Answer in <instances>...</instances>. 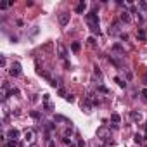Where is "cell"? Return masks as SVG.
Returning <instances> with one entry per match:
<instances>
[{
    "mask_svg": "<svg viewBox=\"0 0 147 147\" xmlns=\"http://www.w3.org/2000/svg\"><path fill=\"white\" fill-rule=\"evenodd\" d=\"M85 19H87V24H88L90 31H92L94 35H99L100 30H99V16H97V12H94V11H92V12H87Z\"/></svg>",
    "mask_w": 147,
    "mask_h": 147,
    "instance_id": "6da1fadb",
    "label": "cell"
},
{
    "mask_svg": "<svg viewBox=\"0 0 147 147\" xmlns=\"http://www.w3.org/2000/svg\"><path fill=\"white\" fill-rule=\"evenodd\" d=\"M97 138H99V140H107V138H111V130H109L107 127L97 128Z\"/></svg>",
    "mask_w": 147,
    "mask_h": 147,
    "instance_id": "7a4b0ae2",
    "label": "cell"
},
{
    "mask_svg": "<svg viewBox=\"0 0 147 147\" xmlns=\"http://www.w3.org/2000/svg\"><path fill=\"white\" fill-rule=\"evenodd\" d=\"M42 100H44V107H45V111H49V113H52L55 107H54V104L50 102V95L49 94H44V97H42Z\"/></svg>",
    "mask_w": 147,
    "mask_h": 147,
    "instance_id": "3957f363",
    "label": "cell"
},
{
    "mask_svg": "<svg viewBox=\"0 0 147 147\" xmlns=\"http://www.w3.org/2000/svg\"><path fill=\"white\" fill-rule=\"evenodd\" d=\"M69 19H71V14H69V12H66V11L61 12V14H59V24H61V26H68V24H69Z\"/></svg>",
    "mask_w": 147,
    "mask_h": 147,
    "instance_id": "277c9868",
    "label": "cell"
},
{
    "mask_svg": "<svg viewBox=\"0 0 147 147\" xmlns=\"http://www.w3.org/2000/svg\"><path fill=\"white\" fill-rule=\"evenodd\" d=\"M57 55H59L61 59H64V61H66V57H68V49L64 47V44H61V42L57 44Z\"/></svg>",
    "mask_w": 147,
    "mask_h": 147,
    "instance_id": "5b68a950",
    "label": "cell"
},
{
    "mask_svg": "<svg viewBox=\"0 0 147 147\" xmlns=\"http://www.w3.org/2000/svg\"><path fill=\"white\" fill-rule=\"evenodd\" d=\"M9 73H11V76H14V78H17V76L21 74V64H19V62H12Z\"/></svg>",
    "mask_w": 147,
    "mask_h": 147,
    "instance_id": "8992f818",
    "label": "cell"
},
{
    "mask_svg": "<svg viewBox=\"0 0 147 147\" xmlns=\"http://www.w3.org/2000/svg\"><path fill=\"white\" fill-rule=\"evenodd\" d=\"M121 57H123V55H119V57H116V55H109V61L113 62L116 68H119V69H121V68H125V62H123V59H121Z\"/></svg>",
    "mask_w": 147,
    "mask_h": 147,
    "instance_id": "52a82bcc",
    "label": "cell"
},
{
    "mask_svg": "<svg viewBox=\"0 0 147 147\" xmlns=\"http://www.w3.org/2000/svg\"><path fill=\"white\" fill-rule=\"evenodd\" d=\"M19 130H16V128H11L7 133H5V137H7V140H17L19 138Z\"/></svg>",
    "mask_w": 147,
    "mask_h": 147,
    "instance_id": "ba28073f",
    "label": "cell"
},
{
    "mask_svg": "<svg viewBox=\"0 0 147 147\" xmlns=\"http://www.w3.org/2000/svg\"><path fill=\"white\" fill-rule=\"evenodd\" d=\"M24 140H26L28 144H33V142H35V130H33V128H28V130L24 132Z\"/></svg>",
    "mask_w": 147,
    "mask_h": 147,
    "instance_id": "9c48e42d",
    "label": "cell"
},
{
    "mask_svg": "<svg viewBox=\"0 0 147 147\" xmlns=\"http://www.w3.org/2000/svg\"><path fill=\"white\" fill-rule=\"evenodd\" d=\"M119 26H121L119 21H114L113 26H109V35H118V33H119V30H121Z\"/></svg>",
    "mask_w": 147,
    "mask_h": 147,
    "instance_id": "30bf717a",
    "label": "cell"
},
{
    "mask_svg": "<svg viewBox=\"0 0 147 147\" xmlns=\"http://www.w3.org/2000/svg\"><path fill=\"white\" fill-rule=\"evenodd\" d=\"M119 21H121V23H130V21H132L130 12H128V11H123V12H121V16H119Z\"/></svg>",
    "mask_w": 147,
    "mask_h": 147,
    "instance_id": "8fae6325",
    "label": "cell"
},
{
    "mask_svg": "<svg viewBox=\"0 0 147 147\" xmlns=\"http://www.w3.org/2000/svg\"><path fill=\"white\" fill-rule=\"evenodd\" d=\"M111 121H113V128H119V121H121V118H119V114H111Z\"/></svg>",
    "mask_w": 147,
    "mask_h": 147,
    "instance_id": "7c38bea8",
    "label": "cell"
},
{
    "mask_svg": "<svg viewBox=\"0 0 147 147\" xmlns=\"http://www.w3.org/2000/svg\"><path fill=\"white\" fill-rule=\"evenodd\" d=\"M74 11H76L78 14H83V12L87 11V2H83V0H81V2L76 5V9H74Z\"/></svg>",
    "mask_w": 147,
    "mask_h": 147,
    "instance_id": "4fadbf2b",
    "label": "cell"
},
{
    "mask_svg": "<svg viewBox=\"0 0 147 147\" xmlns=\"http://www.w3.org/2000/svg\"><path fill=\"white\" fill-rule=\"evenodd\" d=\"M130 118H132L135 123H140V121H142V114H140L138 111H132V113H130Z\"/></svg>",
    "mask_w": 147,
    "mask_h": 147,
    "instance_id": "5bb4252c",
    "label": "cell"
},
{
    "mask_svg": "<svg viewBox=\"0 0 147 147\" xmlns=\"http://www.w3.org/2000/svg\"><path fill=\"white\" fill-rule=\"evenodd\" d=\"M113 52H119V55H125V47L121 44H114L113 45Z\"/></svg>",
    "mask_w": 147,
    "mask_h": 147,
    "instance_id": "9a60e30c",
    "label": "cell"
},
{
    "mask_svg": "<svg viewBox=\"0 0 147 147\" xmlns=\"http://www.w3.org/2000/svg\"><path fill=\"white\" fill-rule=\"evenodd\" d=\"M137 38H138V40H142V42H145V40H147V33H145V30H142V28H140V30L137 31Z\"/></svg>",
    "mask_w": 147,
    "mask_h": 147,
    "instance_id": "2e32d148",
    "label": "cell"
},
{
    "mask_svg": "<svg viewBox=\"0 0 147 147\" xmlns=\"http://www.w3.org/2000/svg\"><path fill=\"white\" fill-rule=\"evenodd\" d=\"M81 49V45H80V42H73V44H71V50L73 52H78Z\"/></svg>",
    "mask_w": 147,
    "mask_h": 147,
    "instance_id": "e0dca14e",
    "label": "cell"
},
{
    "mask_svg": "<svg viewBox=\"0 0 147 147\" xmlns=\"http://www.w3.org/2000/svg\"><path fill=\"white\" fill-rule=\"evenodd\" d=\"M114 81H116V83H118V85H119V87H121V88H125V87H127V83H125V81H123V80H121V78H119V76H116V78H114Z\"/></svg>",
    "mask_w": 147,
    "mask_h": 147,
    "instance_id": "ac0fdd59",
    "label": "cell"
},
{
    "mask_svg": "<svg viewBox=\"0 0 147 147\" xmlns=\"http://www.w3.org/2000/svg\"><path fill=\"white\" fill-rule=\"evenodd\" d=\"M133 140H135V144H138V145H140V144H142V140H144V137H142L140 133H135V137H133Z\"/></svg>",
    "mask_w": 147,
    "mask_h": 147,
    "instance_id": "d6986e66",
    "label": "cell"
},
{
    "mask_svg": "<svg viewBox=\"0 0 147 147\" xmlns=\"http://www.w3.org/2000/svg\"><path fill=\"white\" fill-rule=\"evenodd\" d=\"M97 90H99V92H102V94H109V90L104 87V85H99V87H97Z\"/></svg>",
    "mask_w": 147,
    "mask_h": 147,
    "instance_id": "ffe728a7",
    "label": "cell"
},
{
    "mask_svg": "<svg viewBox=\"0 0 147 147\" xmlns=\"http://www.w3.org/2000/svg\"><path fill=\"white\" fill-rule=\"evenodd\" d=\"M19 144H17V140H9L7 142V147H17Z\"/></svg>",
    "mask_w": 147,
    "mask_h": 147,
    "instance_id": "44dd1931",
    "label": "cell"
},
{
    "mask_svg": "<svg viewBox=\"0 0 147 147\" xmlns=\"http://www.w3.org/2000/svg\"><path fill=\"white\" fill-rule=\"evenodd\" d=\"M9 7H12V4H11V2H7V4H0V9H2V11L9 9Z\"/></svg>",
    "mask_w": 147,
    "mask_h": 147,
    "instance_id": "7402d4cb",
    "label": "cell"
},
{
    "mask_svg": "<svg viewBox=\"0 0 147 147\" xmlns=\"http://www.w3.org/2000/svg\"><path fill=\"white\" fill-rule=\"evenodd\" d=\"M140 95H142L144 100H147V88H142V90H140Z\"/></svg>",
    "mask_w": 147,
    "mask_h": 147,
    "instance_id": "603a6c76",
    "label": "cell"
},
{
    "mask_svg": "<svg viewBox=\"0 0 147 147\" xmlns=\"http://www.w3.org/2000/svg\"><path fill=\"white\" fill-rule=\"evenodd\" d=\"M95 44H97L95 38H94V36H90V38H88V45H90V47H95Z\"/></svg>",
    "mask_w": 147,
    "mask_h": 147,
    "instance_id": "cb8c5ba5",
    "label": "cell"
},
{
    "mask_svg": "<svg viewBox=\"0 0 147 147\" xmlns=\"http://www.w3.org/2000/svg\"><path fill=\"white\" fill-rule=\"evenodd\" d=\"M30 114H31V116H33L35 119H40V118H42V116H40V113H36V111H31Z\"/></svg>",
    "mask_w": 147,
    "mask_h": 147,
    "instance_id": "d4e9b609",
    "label": "cell"
},
{
    "mask_svg": "<svg viewBox=\"0 0 147 147\" xmlns=\"http://www.w3.org/2000/svg\"><path fill=\"white\" fill-rule=\"evenodd\" d=\"M59 95H61V97H64V99L68 97V94H66V90H64V88H59Z\"/></svg>",
    "mask_w": 147,
    "mask_h": 147,
    "instance_id": "484cf974",
    "label": "cell"
},
{
    "mask_svg": "<svg viewBox=\"0 0 147 147\" xmlns=\"http://www.w3.org/2000/svg\"><path fill=\"white\" fill-rule=\"evenodd\" d=\"M94 73H95V76H97V78H102V73H100V69H99L97 66H95V71H94Z\"/></svg>",
    "mask_w": 147,
    "mask_h": 147,
    "instance_id": "4316f807",
    "label": "cell"
},
{
    "mask_svg": "<svg viewBox=\"0 0 147 147\" xmlns=\"http://www.w3.org/2000/svg\"><path fill=\"white\" fill-rule=\"evenodd\" d=\"M78 147H85V142H83L81 138H78Z\"/></svg>",
    "mask_w": 147,
    "mask_h": 147,
    "instance_id": "83f0119b",
    "label": "cell"
},
{
    "mask_svg": "<svg viewBox=\"0 0 147 147\" xmlns=\"http://www.w3.org/2000/svg\"><path fill=\"white\" fill-rule=\"evenodd\" d=\"M66 100H68V102H74V97H73V95H68Z\"/></svg>",
    "mask_w": 147,
    "mask_h": 147,
    "instance_id": "f1b7e54d",
    "label": "cell"
},
{
    "mask_svg": "<svg viewBox=\"0 0 147 147\" xmlns=\"http://www.w3.org/2000/svg\"><path fill=\"white\" fill-rule=\"evenodd\" d=\"M5 64H7V61H5V55H2V68H5Z\"/></svg>",
    "mask_w": 147,
    "mask_h": 147,
    "instance_id": "f546056e",
    "label": "cell"
},
{
    "mask_svg": "<svg viewBox=\"0 0 147 147\" xmlns=\"http://www.w3.org/2000/svg\"><path fill=\"white\" fill-rule=\"evenodd\" d=\"M49 147H55V142L54 140H49Z\"/></svg>",
    "mask_w": 147,
    "mask_h": 147,
    "instance_id": "4dcf8cb0",
    "label": "cell"
},
{
    "mask_svg": "<svg viewBox=\"0 0 147 147\" xmlns=\"http://www.w3.org/2000/svg\"><path fill=\"white\" fill-rule=\"evenodd\" d=\"M144 81H145V83H147V74H145V78H144Z\"/></svg>",
    "mask_w": 147,
    "mask_h": 147,
    "instance_id": "1f68e13d",
    "label": "cell"
},
{
    "mask_svg": "<svg viewBox=\"0 0 147 147\" xmlns=\"http://www.w3.org/2000/svg\"><path fill=\"white\" fill-rule=\"evenodd\" d=\"M145 137H147V127H145Z\"/></svg>",
    "mask_w": 147,
    "mask_h": 147,
    "instance_id": "d6a6232c",
    "label": "cell"
}]
</instances>
